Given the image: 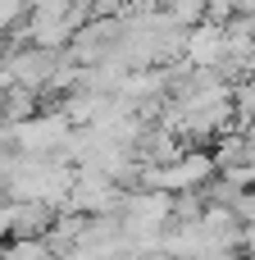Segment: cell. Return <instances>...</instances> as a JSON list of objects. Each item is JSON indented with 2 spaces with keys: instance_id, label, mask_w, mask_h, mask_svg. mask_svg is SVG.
Segmentation results:
<instances>
[{
  "instance_id": "obj_3",
  "label": "cell",
  "mask_w": 255,
  "mask_h": 260,
  "mask_svg": "<svg viewBox=\"0 0 255 260\" xmlns=\"http://www.w3.org/2000/svg\"><path fill=\"white\" fill-rule=\"evenodd\" d=\"M233 260H246V256H233Z\"/></svg>"
},
{
  "instance_id": "obj_2",
  "label": "cell",
  "mask_w": 255,
  "mask_h": 260,
  "mask_svg": "<svg viewBox=\"0 0 255 260\" xmlns=\"http://www.w3.org/2000/svg\"><path fill=\"white\" fill-rule=\"evenodd\" d=\"M146 260H178V256H169V251H155V256H146Z\"/></svg>"
},
{
  "instance_id": "obj_1",
  "label": "cell",
  "mask_w": 255,
  "mask_h": 260,
  "mask_svg": "<svg viewBox=\"0 0 255 260\" xmlns=\"http://www.w3.org/2000/svg\"><path fill=\"white\" fill-rule=\"evenodd\" d=\"M0 247H5V260H59L50 251L46 233H41V238H9V242H0Z\"/></svg>"
}]
</instances>
